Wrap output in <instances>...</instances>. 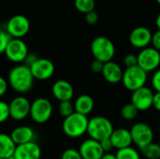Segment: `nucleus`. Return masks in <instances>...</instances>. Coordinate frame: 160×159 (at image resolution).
<instances>
[{
  "label": "nucleus",
  "instance_id": "43",
  "mask_svg": "<svg viewBox=\"0 0 160 159\" xmlns=\"http://www.w3.org/2000/svg\"><path fill=\"white\" fill-rule=\"evenodd\" d=\"M0 159H3V158H0Z\"/></svg>",
  "mask_w": 160,
  "mask_h": 159
},
{
  "label": "nucleus",
  "instance_id": "11",
  "mask_svg": "<svg viewBox=\"0 0 160 159\" xmlns=\"http://www.w3.org/2000/svg\"><path fill=\"white\" fill-rule=\"evenodd\" d=\"M9 116L15 121L24 120L30 114L31 102L23 96H18L14 97L9 103Z\"/></svg>",
  "mask_w": 160,
  "mask_h": 159
},
{
  "label": "nucleus",
  "instance_id": "12",
  "mask_svg": "<svg viewBox=\"0 0 160 159\" xmlns=\"http://www.w3.org/2000/svg\"><path fill=\"white\" fill-rule=\"evenodd\" d=\"M29 67L34 79L38 81L51 79L55 71L53 63L47 58H38Z\"/></svg>",
  "mask_w": 160,
  "mask_h": 159
},
{
  "label": "nucleus",
  "instance_id": "3",
  "mask_svg": "<svg viewBox=\"0 0 160 159\" xmlns=\"http://www.w3.org/2000/svg\"><path fill=\"white\" fill-rule=\"evenodd\" d=\"M114 128L112 122L104 116H95L89 119L87 134L90 139L98 142L110 139Z\"/></svg>",
  "mask_w": 160,
  "mask_h": 159
},
{
  "label": "nucleus",
  "instance_id": "18",
  "mask_svg": "<svg viewBox=\"0 0 160 159\" xmlns=\"http://www.w3.org/2000/svg\"><path fill=\"white\" fill-rule=\"evenodd\" d=\"M110 140L113 145L114 149L120 150L124 148L130 147L132 142V138L130 134V130L127 128H116L113 130Z\"/></svg>",
  "mask_w": 160,
  "mask_h": 159
},
{
  "label": "nucleus",
  "instance_id": "36",
  "mask_svg": "<svg viewBox=\"0 0 160 159\" xmlns=\"http://www.w3.org/2000/svg\"><path fill=\"white\" fill-rule=\"evenodd\" d=\"M100 145H101L102 150L104 151L105 154L106 153H110L112 149H114L113 148V145H112V142H111L110 139H107V140H104V141L100 142Z\"/></svg>",
  "mask_w": 160,
  "mask_h": 159
},
{
  "label": "nucleus",
  "instance_id": "16",
  "mask_svg": "<svg viewBox=\"0 0 160 159\" xmlns=\"http://www.w3.org/2000/svg\"><path fill=\"white\" fill-rule=\"evenodd\" d=\"M52 96L59 101H71L74 96V88L66 80H58L52 86Z\"/></svg>",
  "mask_w": 160,
  "mask_h": 159
},
{
  "label": "nucleus",
  "instance_id": "30",
  "mask_svg": "<svg viewBox=\"0 0 160 159\" xmlns=\"http://www.w3.org/2000/svg\"><path fill=\"white\" fill-rule=\"evenodd\" d=\"M61 159H82V157L79 150L74 148H68L62 153Z\"/></svg>",
  "mask_w": 160,
  "mask_h": 159
},
{
  "label": "nucleus",
  "instance_id": "14",
  "mask_svg": "<svg viewBox=\"0 0 160 159\" xmlns=\"http://www.w3.org/2000/svg\"><path fill=\"white\" fill-rule=\"evenodd\" d=\"M152 32L145 26H138L134 28L129 35L130 44L137 49H144L152 42Z\"/></svg>",
  "mask_w": 160,
  "mask_h": 159
},
{
  "label": "nucleus",
  "instance_id": "35",
  "mask_svg": "<svg viewBox=\"0 0 160 159\" xmlns=\"http://www.w3.org/2000/svg\"><path fill=\"white\" fill-rule=\"evenodd\" d=\"M151 43L153 45V48H155L156 50L160 52V30H158L157 32L153 34Z\"/></svg>",
  "mask_w": 160,
  "mask_h": 159
},
{
  "label": "nucleus",
  "instance_id": "37",
  "mask_svg": "<svg viewBox=\"0 0 160 159\" xmlns=\"http://www.w3.org/2000/svg\"><path fill=\"white\" fill-rule=\"evenodd\" d=\"M8 81L0 76V97H2L8 91Z\"/></svg>",
  "mask_w": 160,
  "mask_h": 159
},
{
  "label": "nucleus",
  "instance_id": "10",
  "mask_svg": "<svg viewBox=\"0 0 160 159\" xmlns=\"http://www.w3.org/2000/svg\"><path fill=\"white\" fill-rule=\"evenodd\" d=\"M28 53V47L22 38H11L5 51L7 58L10 62L18 65L24 62Z\"/></svg>",
  "mask_w": 160,
  "mask_h": 159
},
{
  "label": "nucleus",
  "instance_id": "42",
  "mask_svg": "<svg viewBox=\"0 0 160 159\" xmlns=\"http://www.w3.org/2000/svg\"><path fill=\"white\" fill-rule=\"evenodd\" d=\"M157 2H158V4L160 6V0H157Z\"/></svg>",
  "mask_w": 160,
  "mask_h": 159
},
{
  "label": "nucleus",
  "instance_id": "29",
  "mask_svg": "<svg viewBox=\"0 0 160 159\" xmlns=\"http://www.w3.org/2000/svg\"><path fill=\"white\" fill-rule=\"evenodd\" d=\"M10 39H11V37L7 33V31L0 29V54L5 53V51H6L7 46Z\"/></svg>",
  "mask_w": 160,
  "mask_h": 159
},
{
  "label": "nucleus",
  "instance_id": "9",
  "mask_svg": "<svg viewBox=\"0 0 160 159\" xmlns=\"http://www.w3.org/2000/svg\"><path fill=\"white\" fill-rule=\"evenodd\" d=\"M132 142L141 150L153 142V129L145 123H136L130 128Z\"/></svg>",
  "mask_w": 160,
  "mask_h": 159
},
{
  "label": "nucleus",
  "instance_id": "28",
  "mask_svg": "<svg viewBox=\"0 0 160 159\" xmlns=\"http://www.w3.org/2000/svg\"><path fill=\"white\" fill-rule=\"evenodd\" d=\"M8 118H10L8 103L0 100V124L5 123Z\"/></svg>",
  "mask_w": 160,
  "mask_h": 159
},
{
  "label": "nucleus",
  "instance_id": "20",
  "mask_svg": "<svg viewBox=\"0 0 160 159\" xmlns=\"http://www.w3.org/2000/svg\"><path fill=\"white\" fill-rule=\"evenodd\" d=\"M10 137L12 138L16 145H21L34 142L35 132L32 129V127L28 126H20L15 127L11 131Z\"/></svg>",
  "mask_w": 160,
  "mask_h": 159
},
{
  "label": "nucleus",
  "instance_id": "8",
  "mask_svg": "<svg viewBox=\"0 0 160 159\" xmlns=\"http://www.w3.org/2000/svg\"><path fill=\"white\" fill-rule=\"evenodd\" d=\"M30 30V22L27 17L17 14L8 19L6 24V31L11 38H22Z\"/></svg>",
  "mask_w": 160,
  "mask_h": 159
},
{
  "label": "nucleus",
  "instance_id": "1",
  "mask_svg": "<svg viewBox=\"0 0 160 159\" xmlns=\"http://www.w3.org/2000/svg\"><path fill=\"white\" fill-rule=\"evenodd\" d=\"M34 77L30 67L24 64H19L13 67L8 75V85L18 94L28 93L34 84Z\"/></svg>",
  "mask_w": 160,
  "mask_h": 159
},
{
  "label": "nucleus",
  "instance_id": "26",
  "mask_svg": "<svg viewBox=\"0 0 160 159\" xmlns=\"http://www.w3.org/2000/svg\"><path fill=\"white\" fill-rule=\"evenodd\" d=\"M138 112H139V111L136 109V107L131 102L124 105L123 108L121 109V116L125 120H128V121L135 119L138 115Z\"/></svg>",
  "mask_w": 160,
  "mask_h": 159
},
{
  "label": "nucleus",
  "instance_id": "34",
  "mask_svg": "<svg viewBox=\"0 0 160 159\" xmlns=\"http://www.w3.org/2000/svg\"><path fill=\"white\" fill-rule=\"evenodd\" d=\"M104 67V63L98 61V60H94L91 63V70L95 73H101Z\"/></svg>",
  "mask_w": 160,
  "mask_h": 159
},
{
  "label": "nucleus",
  "instance_id": "40",
  "mask_svg": "<svg viewBox=\"0 0 160 159\" xmlns=\"http://www.w3.org/2000/svg\"><path fill=\"white\" fill-rule=\"evenodd\" d=\"M101 159H117L115 155L112 154V153H106L103 155V157H101Z\"/></svg>",
  "mask_w": 160,
  "mask_h": 159
},
{
  "label": "nucleus",
  "instance_id": "24",
  "mask_svg": "<svg viewBox=\"0 0 160 159\" xmlns=\"http://www.w3.org/2000/svg\"><path fill=\"white\" fill-rule=\"evenodd\" d=\"M74 6L76 9L82 13H88L95 10L96 1L95 0H74Z\"/></svg>",
  "mask_w": 160,
  "mask_h": 159
},
{
  "label": "nucleus",
  "instance_id": "21",
  "mask_svg": "<svg viewBox=\"0 0 160 159\" xmlns=\"http://www.w3.org/2000/svg\"><path fill=\"white\" fill-rule=\"evenodd\" d=\"M73 104H74L75 112L78 113H81L82 115H85V116H87L88 114H90L93 112L94 106H95L93 97L86 94L79 96Z\"/></svg>",
  "mask_w": 160,
  "mask_h": 159
},
{
  "label": "nucleus",
  "instance_id": "15",
  "mask_svg": "<svg viewBox=\"0 0 160 159\" xmlns=\"http://www.w3.org/2000/svg\"><path fill=\"white\" fill-rule=\"evenodd\" d=\"M79 152L82 159H101L105 154L102 150L100 142L90 138L82 142Z\"/></svg>",
  "mask_w": 160,
  "mask_h": 159
},
{
  "label": "nucleus",
  "instance_id": "2",
  "mask_svg": "<svg viewBox=\"0 0 160 159\" xmlns=\"http://www.w3.org/2000/svg\"><path fill=\"white\" fill-rule=\"evenodd\" d=\"M88 122L89 119L87 116L75 112L71 115L64 118L62 129L68 137L77 139L87 133Z\"/></svg>",
  "mask_w": 160,
  "mask_h": 159
},
{
  "label": "nucleus",
  "instance_id": "4",
  "mask_svg": "<svg viewBox=\"0 0 160 159\" xmlns=\"http://www.w3.org/2000/svg\"><path fill=\"white\" fill-rule=\"evenodd\" d=\"M91 52L96 60L105 64L112 61L115 54V46L110 38L103 36L97 37L91 43Z\"/></svg>",
  "mask_w": 160,
  "mask_h": 159
},
{
  "label": "nucleus",
  "instance_id": "22",
  "mask_svg": "<svg viewBox=\"0 0 160 159\" xmlns=\"http://www.w3.org/2000/svg\"><path fill=\"white\" fill-rule=\"evenodd\" d=\"M16 144L10 135L0 133V158L9 159L14 155Z\"/></svg>",
  "mask_w": 160,
  "mask_h": 159
},
{
  "label": "nucleus",
  "instance_id": "23",
  "mask_svg": "<svg viewBox=\"0 0 160 159\" xmlns=\"http://www.w3.org/2000/svg\"><path fill=\"white\" fill-rule=\"evenodd\" d=\"M141 151L147 159H160V145L158 143L152 142Z\"/></svg>",
  "mask_w": 160,
  "mask_h": 159
},
{
  "label": "nucleus",
  "instance_id": "6",
  "mask_svg": "<svg viewBox=\"0 0 160 159\" xmlns=\"http://www.w3.org/2000/svg\"><path fill=\"white\" fill-rule=\"evenodd\" d=\"M147 81V72L142 69L139 66L126 68L123 73L122 82L124 86L131 92H134L145 86Z\"/></svg>",
  "mask_w": 160,
  "mask_h": 159
},
{
  "label": "nucleus",
  "instance_id": "7",
  "mask_svg": "<svg viewBox=\"0 0 160 159\" xmlns=\"http://www.w3.org/2000/svg\"><path fill=\"white\" fill-rule=\"evenodd\" d=\"M138 66L145 72H152L158 69L160 65V52L153 47H147L138 53Z\"/></svg>",
  "mask_w": 160,
  "mask_h": 159
},
{
  "label": "nucleus",
  "instance_id": "27",
  "mask_svg": "<svg viewBox=\"0 0 160 159\" xmlns=\"http://www.w3.org/2000/svg\"><path fill=\"white\" fill-rule=\"evenodd\" d=\"M58 112L64 118L75 112L74 104L71 101H61L58 105Z\"/></svg>",
  "mask_w": 160,
  "mask_h": 159
},
{
  "label": "nucleus",
  "instance_id": "31",
  "mask_svg": "<svg viewBox=\"0 0 160 159\" xmlns=\"http://www.w3.org/2000/svg\"><path fill=\"white\" fill-rule=\"evenodd\" d=\"M124 64L127 68L138 66V57L133 53H128L124 58Z\"/></svg>",
  "mask_w": 160,
  "mask_h": 159
},
{
  "label": "nucleus",
  "instance_id": "33",
  "mask_svg": "<svg viewBox=\"0 0 160 159\" xmlns=\"http://www.w3.org/2000/svg\"><path fill=\"white\" fill-rule=\"evenodd\" d=\"M98 14L95 10L85 14V22L88 24L94 25L98 22Z\"/></svg>",
  "mask_w": 160,
  "mask_h": 159
},
{
  "label": "nucleus",
  "instance_id": "38",
  "mask_svg": "<svg viewBox=\"0 0 160 159\" xmlns=\"http://www.w3.org/2000/svg\"><path fill=\"white\" fill-rule=\"evenodd\" d=\"M153 107L160 112V93L156 92L154 95V98H153Z\"/></svg>",
  "mask_w": 160,
  "mask_h": 159
},
{
  "label": "nucleus",
  "instance_id": "39",
  "mask_svg": "<svg viewBox=\"0 0 160 159\" xmlns=\"http://www.w3.org/2000/svg\"><path fill=\"white\" fill-rule=\"evenodd\" d=\"M38 57H37L35 54H33V53H28V55H27V57L25 58V60H24V65H26V66H28V67H30L37 59H38Z\"/></svg>",
  "mask_w": 160,
  "mask_h": 159
},
{
  "label": "nucleus",
  "instance_id": "41",
  "mask_svg": "<svg viewBox=\"0 0 160 159\" xmlns=\"http://www.w3.org/2000/svg\"><path fill=\"white\" fill-rule=\"evenodd\" d=\"M156 25H157L158 29L160 30V13L158 15V17H157V20H156Z\"/></svg>",
  "mask_w": 160,
  "mask_h": 159
},
{
  "label": "nucleus",
  "instance_id": "25",
  "mask_svg": "<svg viewBox=\"0 0 160 159\" xmlns=\"http://www.w3.org/2000/svg\"><path fill=\"white\" fill-rule=\"evenodd\" d=\"M115 157L117 159H141L139 152L131 146L117 150Z\"/></svg>",
  "mask_w": 160,
  "mask_h": 159
},
{
  "label": "nucleus",
  "instance_id": "19",
  "mask_svg": "<svg viewBox=\"0 0 160 159\" xmlns=\"http://www.w3.org/2000/svg\"><path fill=\"white\" fill-rule=\"evenodd\" d=\"M101 73L103 75V78L108 82L115 84L122 82L124 71L117 63L113 61H110L104 64V67Z\"/></svg>",
  "mask_w": 160,
  "mask_h": 159
},
{
  "label": "nucleus",
  "instance_id": "32",
  "mask_svg": "<svg viewBox=\"0 0 160 159\" xmlns=\"http://www.w3.org/2000/svg\"><path fill=\"white\" fill-rule=\"evenodd\" d=\"M152 85L156 92L160 93V68L157 69L152 76Z\"/></svg>",
  "mask_w": 160,
  "mask_h": 159
},
{
  "label": "nucleus",
  "instance_id": "17",
  "mask_svg": "<svg viewBox=\"0 0 160 159\" xmlns=\"http://www.w3.org/2000/svg\"><path fill=\"white\" fill-rule=\"evenodd\" d=\"M40 157L41 149L35 142L17 145L13 155L14 159H40Z\"/></svg>",
  "mask_w": 160,
  "mask_h": 159
},
{
  "label": "nucleus",
  "instance_id": "5",
  "mask_svg": "<svg viewBox=\"0 0 160 159\" xmlns=\"http://www.w3.org/2000/svg\"><path fill=\"white\" fill-rule=\"evenodd\" d=\"M52 114V102L45 97L36 98L31 102L30 108V117L31 119L39 125L47 123Z\"/></svg>",
  "mask_w": 160,
  "mask_h": 159
},
{
  "label": "nucleus",
  "instance_id": "13",
  "mask_svg": "<svg viewBox=\"0 0 160 159\" xmlns=\"http://www.w3.org/2000/svg\"><path fill=\"white\" fill-rule=\"evenodd\" d=\"M155 93L147 86H143L134 92L131 96V103L139 112H144L153 107V98Z\"/></svg>",
  "mask_w": 160,
  "mask_h": 159
}]
</instances>
